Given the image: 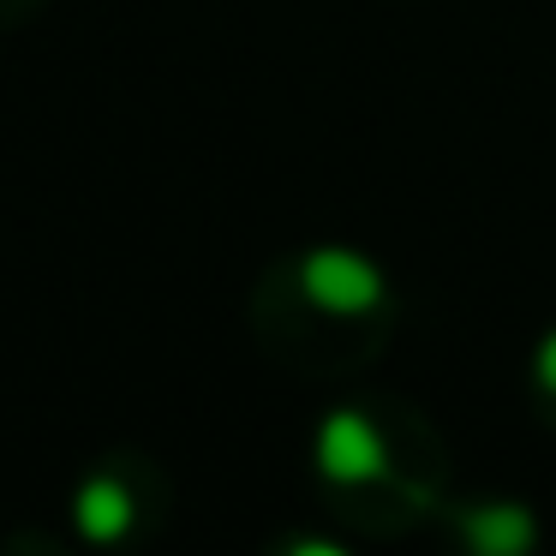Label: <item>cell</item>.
Listing matches in <instances>:
<instances>
[{"label": "cell", "instance_id": "1", "mask_svg": "<svg viewBox=\"0 0 556 556\" xmlns=\"http://www.w3.org/2000/svg\"><path fill=\"white\" fill-rule=\"evenodd\" d=\"M317 472L341 496L371 491V508H383L377 527H407L437 508L443 448L407 407H336L317 431Z\"/></svg>", "mask_w": 556, "mask_h": 556}, {"label": "cell", "instance_id": "4", "mask_svg": "<svg viewBox=\"0 0 556 556\" xmlns=\"http://www.w3.org/2000/svg\"><path fill=\"white\" fill-rule=\"evenodd\" d=\"M532 407L556 431V329H544V341L532 348Z\"/></svg>", "mask_w": 556, "mask_h": 556}, {"label": "cell", "instance_id": "2", "mask_svg": "<svg viewBox=\"0 0 556 556\" xmlns=\"http://www.w3.org/2000/svg\"><path fill=\"white\" fill-rule=\"evenodd\" d=\"M288 293L317 329H329L348 348L353 365L377 359L383 341L395 336V288L365 252L312 245L288 264Z\"/></svg>", "mask_w": 556, "mask_h": 556}, {"label": "cell", "instance_id": "3", "mask_svg": "<svg viewBox=\"0 0 556 556\" xmlns=\"http://www.w3.org/2000/svg\"><path fill=\"white\" fill-rule=\"evenodd\" d=\"M132 491H126L114 472H97V479H85L73 491V527L85 532L90 544H114L132 532Z\"/></svg>", "mask_w": 556, "mask_h": 556}]
</instances>
